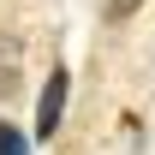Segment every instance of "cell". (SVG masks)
I'll return each instance as SVG.
<instances>
[{
  "label": "cell",
  "mask_w": 155,
  "mask_h": 155,
  "mask_svg": "<svg viewBox=\"0 0 155 155\" xmlns=\"http://www.w3.org/2000/svg\"><path fill=\"white\" fill-rule=\"evenodd\" d=\"M66 101H72V72H66V66H54V72L42 78V96H36V143H48V137L60 131Z\"/></svg>",
  "instance_id": "obj_1"
},
{
  "label": "cell",
  "mask_w": 155,
  "mask_h": 155,
  "mask_svg": "<svg viewBox=\"0 0 155 155\" xmlns=\"http://www.w3.org/2000/svg\"><path fill=\"white\" fill-rule=\"evenodd\" d=\"M18 78H24V48L12 36H0V101L18 96Z\"/></svg>",
  "instance_id": "obj_2"
},
{
  "label": "cell",
  "mask_w": 155,
  "mask_h": 155,
  "mask_svg": "<svg viewBox=\"0 0 155 155\" xmlns=\"http://www.w3.org/2000/svg\"><path fill=\"white\" fill-rule=\"evenodd\" d=\"M0 155H30V131H18L12 119H0Z\"/></svg>",
  "instance_id": "obj_3"
},
{
  "label": "cell",
  "mask_w": 155,
  "mask_h": 155,
  "mask_svg": "<svg viewBox=\"0 0 155 155\" xmlns=\"http://www.w3.org/2000/svg\"><path fill=\"white\" fill-rule=\"evenodd\" d=\"M137 6H143V0H107V18H114V24H125Z\"/></svg>",
  "instance_id": "obj_4"
}]
</instances>
